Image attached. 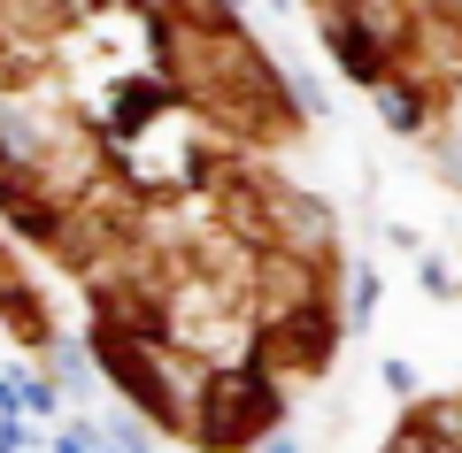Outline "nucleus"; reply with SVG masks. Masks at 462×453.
<instances>
[{"label": "nucleus", "mask_w": 462, "mask_h": 453, "mask_svg": "<svg viewBox=\"0 0 462 453\" xmlns=\"http://www.w3.org/2000/svg\"><path fill=\"white\" fill-rule=\"evenodd\" d=\"M300 146L231 0H0V223L185 453L263 446L339 354L346 261Z\"/></svg>", "instance_id": "f257e3e1"}, {"label": "nucleus", "mask_w": 462, "mask_h": 453, "mask_svg": "<svg viewBox=\"0 0 462 453\" xmlns=\"http://www.w3.org/2000/svg\"><path fill=\"white\" fill-rule=\"evenodd\" d=\"M331 62L462 185V0H300Z\"/></svg>", "instance_id": "f03ea898"}, {"label": "nucleus", "mask_w": 462, "mask_h": 453, "mask_svg": "<svg viewBox=\"0 0 462 453\" xmlns=\"http://www.w3.org/2000/svg\"><path fill=\"white\" fill-rule=\"evenodd\" d=\"M378 453H462V392H439V400H416L409 415L393 422Z\"/></svg>", "instance_id": "7ed1b4c3"}]
</instances>
